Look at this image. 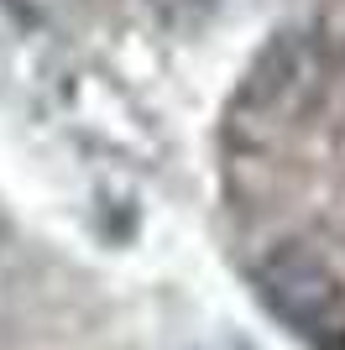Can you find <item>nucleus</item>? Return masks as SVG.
Instances as JSON below:
<instances>
[{"label": "nucleus", "instance_id": "f257e3e1", "mask_svg": "<svg viewBox=\"0 0 345 350\" xmlns=\"http://www.w3.org/2000/svg\"><path fill=\"white\" fill-rule=\"evenodd\" d=\"M257 298L277 324H288L309 345L345 340V272L309 241H277L251 272Z\"/></svg>", "mask_w": 345, "mask_h": 350}, {"label": "nucleus", "instance_id": "f03ea898", "mask_svg": "<svg viewBox=\"0 0 345 350\" xmlns=\"http://www.w3.org/2000/svg\"><path fill=\"white\" fill-rule=\"evenodd\" d=\"M324 89V53H319V31L288 27L257 53L251 73L241 84V110L267 120H293L298 110L319 100Z\"/></svg>", "mask_w": 345, "mask_h": 350}]
</instances>
